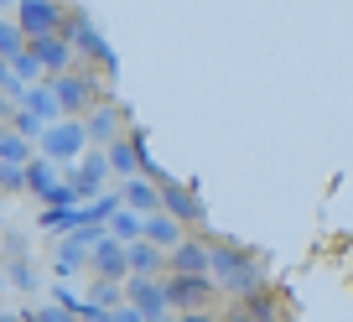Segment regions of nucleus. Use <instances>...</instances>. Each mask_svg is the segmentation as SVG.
<instances>
[{
	"mask_svg": "<svg viewBox=\"0 0 353 322\" xmlns=\"http://www.w3.org/2000/svg\"><path fill=\"white\" fill-rule=\"evenodd\" d=\"M161 270H172V255L166 250H156L151 239H141V245H130V276H161ZM166 281V276H161Z\"/></svg>",
	"mask_w": 353,
	"mask_h": 322,
	"instance_id": "9b49d317",
	"label": "nucleus"
},
{
	"mask_svg": "<svg viewBox=\"0 0 353 322\" xmlns=\"http://www.w3.org/2000/svg\"><path fill=\"white\" fill-rule=\"evenodd\" d=\"M26 52L42 63V73H52V78H63V73H73V47H68V37H42V42H32Z\"/></svg>",
	"mask_w": 353,
	"mask_h": 322,
	"instance_id": "1a4fd4ad",
	"label": "nucleus"
},
{
	"mask_svg": "<svg viewBox=\"0 0 353 322\" xmlns=\"http://www.w3.org/2000/svg\"><path fill=\"white\" fill-rule=\"evenodd\" d=\"M166 276H213V245L198 239V234H188V239L172 250V270H166Z\"/></svg>",
	"mask_w": 353,
	"mask_h": 322,
	"instance_id": "423d86ee",
	"label": "nucleus"
},
{
	"mask_svg": "<svg viewBox=\"0 0 353 322\" xmlns=\"http://www.w3.org/2000/svg\"><path fill=\"white\" fill-rule=\"evenodd\" d=\"M145 239H151L156 250H166V255H172V250L182 245L188 234H182V223H176L172 213H156V219H145Z\"/></svg>",
	"mask_w": 353,
	"mask_h": 322,
	"instance_id": "ddd939ff",
	"label": "nucleus"
},
{
	"mask_svg": "<svg viewBox=\"0 0 353 322\" xmlns=\"http://www.w3.org/2000/svg\"><path fill=\"white\" fill-rule=\"evenodd\" d=\"M26 188H32V192H42V198H47L52 188H63V182L52 177V161H47V156H37L32 167H26Z\"/></svg>",
	"mask_w": 353,
	"mask_h": 322,
	"instance_id": "aec40b11",
	"label": "nucleus"
},
{
	"mask_svg": "<svg viewBox=\"0 0 353 322\" xmlns=\"http://www.w3.org/2000/svg\"><path fill=\"white\" fill-rule=\"evenodd\" d=\"M42 223H47V229H68V223H83V213H68V208H52V213H42Z\"/></svg>",
	"mask_w": 353,
	"mask_h": 322,
	"instance_id": "412c9836",
	"label": "nucleus"
},
{
	"mask_svg": "<svg viewBox=\"0 0 353 322\" xmlns=\"http://www.w3.org/2000/svg\"><path fill=\"white\" fill-rule=\"evenodd\" d=\"M26 114H32V120H42V125H52L57 114H63V104H57L52 83H32V89H26Z\"/></svg>",
	"mask_w": 353,
	"mask_h": 322,
	"instance_id": "2eb2a0df",
	"label": "nucleus"
},
{
	"mask_svg": "<svg viewBox=\"0 0 353 322\" xmlns=\"http://www.w3.org/2000/svg\"><path fill=\"white\" fill-rule=\"evenodd\" d=\"M120 203H125L130 213H151V219H156V213H161V188L130 177V182H125V192H120Z\"/></svg>",
	"mask_w": 353,
	"mask_h": 322,
	"instance_id": "f8f14e48",
	"label": "nucleus"
},
{
	"mask_svg": "<svg viewBox=\"0 0 353 322\" xmlns=\"http://www.w3.org/2000/svg\"><path fill=\"white\" fill-rule=\"evenodd\" d=\"M37 322H73V317H68V312H52V307H47V312H37Z\"/></svg>",
	"mask_w": 353,
	"mask_h": 322,
	"instance_id": "5701e85b",
	"label": "nucleus"
},
{
	"mask_svg": "<svg viewBox=\"0 0 353 322\" xmlns=\"http://www.w3.org/2000/svg\"><path fill=\"white\" fill-rule=\"evenodd\" d=\"M161 213H172L176 223H198L203 203L192 198V188H182V182H161Z\"/></svg>",
	"mask_w": 353,
	"mask_h": 322,
	"instance_id": "9d476101",
	"label": "nucleus"
},
{
	"mask_svg": "<svg viewBox=\"0 0 353 322\" xmlns=\"http://www.w3.org/2000/svg\"><path fill=\"white\" fill-rule=\"evenodd\" d=\"M213 296H219L213 276H166V301H172L182 317H188V312H213Z\"/></svg>",
	"mask_w": 353,
	"mask_h": 322,
	"instance_id": "7ed1b4c3",
	"label": "nucleus"
},
{
	"mask_svg": "<svg viewBox=\"0 0 353 322\" xmlns=\"http://www.w3.org/2000/svg\"><path fill=\"white\" fill-rule=\"evenodd\" d=\"M176 322H219L213 312H188V317H176Z\"/></svg>",
	"mask_w": 353,
	"mask_h": 322,
	"instance_id": "b1692460",
	"label": "nucleus"
},
{
	"mask_svg": "<svg viewBox=\"0 0 353 322\" xmlns=\"http://www.w3.org/2000/svg\"><path fill=\"white\" fill-rule=\"evenodd\" d=\"M244 312H250L254 322H286V312H281V296L276 291H260V296L244 301Z\"/></svg>",
	"mask_w": 353,
	"mask_h": 322,
	"instance_id": "a211bd4d",
	"label": "nucleus"
},
{
	"mask_svg": "<svg viewBox=\"0 0 353 322\" xmlns=\"http://www.w3.org/2000/svg\"><path fill=\"white\" fill-rule=\"evenodd\" d=\"M0 182H6V192H21L26 188V167H6V172H0Z\"/></svg>",
	"mask_w": 353,
	"mask_h": 322,
	"instance_id": "4be33fe9",
	"label": "nucleus"
},
{
	"mask_svg": "<svg viewBox=\"0 0 353 322\" xmlns=\"http://www.w3.org/2000/svg\"><path fill=\"white\" fill-rule=\"evenodd\" d=\"M88 265L99 270L104 281H130V245H120V239H99V250H94Z\"/></svg>",
	"mask_w": 353,
	"mask_h": 322,
	"instance_id": "6e6552de",
	"label": "nucleus"
},
{
	"mask_svg": "<svg viewBox=\"0 0 353 322\" xmlns=\"http://www.w3.org/2000/svg\"><path fill=\"white\" fill-rule=\"evenodd\" d=\"M110 239H120V245H141V239H145V219L130 213V208H120L110 219Z\"/></svg>",
	"mask_w": 353,
	"mask_h": 322,
	"instance_id": "f3484780",
	"label": "nucleus"
},
{
	"mask_svg": "<svg viewBox=\"0 0 353 322\" xmlns=\"http://www.w3.org/2000/svg\"><path fill=\"white\" fill-rule=\"evenodd\" d=\"M0 156H6V167H32V161H37V156L26 151V135L21 130H6V135H0Z\"/></svg>",
	"mask_w": 353,
	"mask_h": 322,
	"instance_id": "6ab92c4d",
	"label": "nucleus"
},
{
	"mask_svg": "<svg viewBox=\"0 0 353 322\" xmlns=\"http://www.w3.org/2000/svg\"><path fill=\"white\" fill-rule=\"evenodd\" d=\"M213 286L229 291V296L250 301L265 291V270H260V255L244 245H229V239H219L213 245Z\"/></svg>",
	"mask_w": 353,
	"mask_h": 322,
	"instance_id": "f257e3e1",
	"label": "nucleus"
},
{
	"mask_svg": "<svg viewBox=\"0 0 353 322\" xmlns=\"http://www.w3.org/2000/svg\"><path fill=\"white\" fill-rule=\"evenodd\" d=\"M120 125H125L120 104H99V110H94V114L83 120V130H88V141H120V135H114Z\"/></svg>",
	"mask_w": 353,
	"mask_h": 322,
	"instance_id": "4468645a",
	"label": "nucleus"
},
{
	"mask_svg": "<svg viewBox=\"0 0 353 322\" xmlns=\"http://www.w3.org/2000/svg\"><path fill=\"white\" fill-rule=\"evenodd\" d=\"M125 301H130L145 322H161V312L172 307V301H166V281H151V276H130L125 281Z\"/></svg>",
	"mask_w": 353,
	"mask_h": 322,
	"instance_id": "39448f33",
	"label": "nucleus"
},
{
	"mask_svg": "<svg viewBox=\"0 0 353 322\" xmlns=\"http://www.w3.org/2000/svg\"><path fill=\"white\" fill-rule=\"evenodd\" d=\"M68 21H73V11H68V6H52V0H26V6H16V26H21L32 42H42V37H63Z\"/></svg>",
	"mask_w": 353,
	"mask_h": 322,
	"instance_id": "f03ea898",
	"label": "nucleus"
},
{
	"mask_svg": "<svg viewBox=\"0 0 353 322\" xmlns=\"http://www.w3.org/2000/svg\"><path fill=\"white\" fill-rule=\"evenodd\" d=\"M104 172H110V156H88V161H78L73 192H78V198H94V192L104 188Z\"/></svg>",
	"mask_w": 353,
	"mask_h": 322,
	"instance_id": "dca6fc26",
	"label": "nucleus"
},
{
	"mask_svg": "<svg viewBox=\"0 0 353 322\" xmlns=\"http://www.w3.org/2000/svg\"><path fill=\"white\" fill-rule=\"evenodd\" d=\"M83 141H88L83 120H68V125H52V130H42L47 161H68V156H78V151H83Z\"/></svg>",
	"mask_w": 353,
	"mask_h": 322,
	"instance_id": "0eeeda50",
	"label": "nucleus"
},
{
	"mask_svg": "<svg viewBox=\"0 0 353 322\" xmlns=\"http://www.w3.org/2000/svg\"><path fill=\"white\" fill-rule=\"evenodd\" d=\"M52 94H57V104H63V114H83V110H94V104H104L88 68H73V73L52 78Z\"/></svg>",
	"mask_w": 353,
	"mask_h": 322,
	"instance_id": "20e7f679",
	"label": "nucleus"
},
{
	"mask_svg": "<svg viewBox=\"0 0 353 322\" xmlns=\"http://www.w3.org/2000/svg\"><path fill=\"white\" fill-rule=\"evenodd\" d=\"M223 322H254V317H250V312H244V307H234V312H229V317H223Z\"/></svg>",
	"mask_w": 353,
	"mask_h": 322,
	"instance_id": "393cba45",
	"label": "nucleus"
}]
</instances>
